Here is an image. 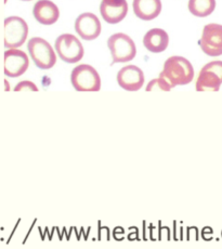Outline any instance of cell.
<instances>
[{"label": "cell", "instance_id": "obj_2", "mask_svg": "<svg viewBox=\"0 0 222 249\" xmlns=\"http://www.w3.org/2000/svg\"><path fill=\"white\" fill-rule=\"evenodd\" d=\"M28 53H30L34 63L40 70H50L56 63V54L52 46L46 39L40 37H34L27 44Z\"/></svg>", "mask_w": 222, "mask_h": 249}, {"label": "cell", "instance_id": "obj_12", "mask_svg": "<svg viewBox=\"0 0 222 249\" xmlns=\"http://www.w3.org/2000/svg\"><path fill=\"white\" fill-rule=\"evenodd\" d=\"M100 13L109 24H117L126 18L128 3L126 0H101Z\"/></svg>", "mask_w": 222, "mask_h": 249}, {"label": "cell", "instance_id": "obj_8", "mask_svg": "<svg viewBox=\"0 0 222 249\" xmlns=\"http://www.w3.org/2000/svg\"><path fill=\"white\" fill-rule=\"evenodd\" d=\"M200 46L205 54L209 56L222 55V25L209 23L203 28Z\"/></svg>", "mask_w": 222, "mask_h": 249}, {"label": "cell", "instance_id": "obj_11", "mask_svg": "<svg viewBox=\"0 0 222 249\" xmlns=\"http://www.w3.org/2000/svg\"><path fill=\"white\" fill-rule=\"evenodd\" d=\"M144 81H146V78H144L142 70L136 65L125 66L117 73V83L119 87L124 90L131 91V92L141 89Z\"/></svg>", "mask_w": 222, "mask_h": 249}, {"label": "cell", "instance_id": "obj_4", "mask_svg": "<svg viewBox=\"0 0 222 249\" xmlns=\"http://www.w3.org/2000/svg\"><path fill=\"white\" fill-rule=\"evenodd\" d=\"M71 83L80 92H94L101 89V77L98 71L88 64H80L72 71Z\"/></svg>", "mask_w": 222, "mask_h": 249}, {"label": "cell", "instance_id": "obj_13", "mask_svg": "<svg viewBox=\"0 0 222 249\" xmlns=\"http://www.w3.org/2000/svg\"><path fill=\"white\" fill-rule=\"evenodd\" d=\"M33 16L42 25H52L59 20L60 10L50 0H38L33 8Z\"/></svg>", "mask_w": 222, "mask_h": 249}, {"label": "cell", "instance_id": "obj_1", "mask_svg": "<svg viewBox=\"0 0 222 249\" xmlns=\"http://www.w3.org/2000/svg\"><path fill=\"white\" fill-rule=\"evenodd\" d=\"M159 76L165 79L171 88H175L177 86L190 84L194 78V69L185 57L175 55L168 57L165 61Z\"/></svg>", "mask_w": 222, "mask_h": 249}, {"label": "cell", "instance_id": "obj_7", "mask_svg": "<svg viewBox=\"0 0 222 249\" xmlns=\"http://www.w3.org/2000/svg\"><path fill=\"white\" fill-rule=\"evenodd\" d=\"M222 85V61H211L202 68L196 79L197 91H218Z\"/></svg>", "mask_w": 222, "mask_h": 249}, {"label": "cell", "instance_id": "obj_17", "mask_svg": "<svg viewBox=\"0 0 222 249\" xmlns=\"http://www.w3.org/2000/svg\"><path fill=\"white\" fill-rule=\"evenodd\" d=\"M172 88L171 86L167 83L161 76L158 78L152 79L147 86V91H153V90H161V91H170Z\"/></svg>", "mask_w": 222, "mask_h": 249}, {"label": "cell", "instance_id": "obj_9", "mask_svg": "<svg viewBox=\"0 0 222 249\" xmlns=\"http://www.w3.org/2000/svg\"><path fill=\"white\" fill-rule=\"evenodd\" d=\"M30 59L22 50L9 49L4 52V75L11 78L22 76L28 70Z\"/></svg>", "mask_w": 222, "mask_h": 249}, {"label": "cell", "instance_id": "obj_18", "mask_svg": "<svg viewBox=\"0 0 222 249\" xmlns=\"http://www.w3.org/2000/svg\"><path fill=\"white\" fill-rule=\"evenodd\" d=\"M14 91H23V90H30V91H38V87L30 80H23L20 81L13 89Z\"/></svg>", "mask_w": 222, "mask_h": 249}, {"label": "cell", "instance_id": "obj_6", "mask_svg": "<svg viewBox=\"0 0 222 249\" xmlns=\"http://www.w3.org/2000/svg\"><path fill=\"white\" fill-rule=\"evenodd\" d=\"M28 36L27 23L20 17H9L4 20V47L17 49L24 45Z\"/></svg>", "mask_w": 222, "mask_h": 249}, {"label": "cell", "instance_id": "obj_19", "mask_svg": "<svg viewBox=\"0 0 222 249\" xmlns=\"http://www.w3.org/2000/svg\"><path fill=\"white\" fill-rule=\"evenodd\" d=\"M21 1H32V0H21Z\"/></svg>", "mask_w": 222, "mask_h": 249}, {"label": "cell", "instance_id": "obj_15", "mask_svg": "<svg viewBox=\"0 0 222 249\" xmlns=\"http://www.w3.org/2000/svg\"><path fill=\"white\" fill-rule=\"evenodd\" d=\"M133 12L143 21H152L162 12L161 0H133Z\"/></svg>", "mask_w": 222, "mask_h": 249}, {"label": "cell", "instance_id": "obj_14", "mask_svg": "<svg viewBox=\"0 0 222 249\" xmlns=\"http://www.w3.org/2000/svg\"><path fill=\"white\" fill-rule=\"evenodd\" d=\"M143 45L149 52L161 53L169 45V36L162 28H152L143 37Z\"/></svg>", "mask_w": 222, "mask_h": 249}, {"label": "cell", "instance_id": "obj_10", "mask_svg": "<svg viewBox=\"0 0 222 249\" xmlns=\"http://www.w3.org/2000/svg\"><path fill=\"white\" fill-rule=\"evenodd\" d=\"M75 31L84 40H94L98 38L102 31L101 22L95 14L86 12L80 14L75 21Z\"/></svg>", "mask_w": 222, "mask_h": 249}, {"label": "cell", "instance_id": "obj_3", "mask_svg": "<svg viewBox=\"0 0 222 249\" xmlns=\"http://www.w3.org/2000/svg\"><path fill=\"white\" fill-rule=\"evenodd\" d=\"M108 47L112 54L113 64L130 62L137 54L136 44L124 33H116L111 36L108 40Z\"/></svg>", "mask_w": 222, "mask_h": 249}, {"label": "cell", "instance_id": "obj_5", "mask_svg": "<svg viewBox=\"0 0 222 249\" xmlns=\"http://www.w3.org/2000/svg\"><path fill=\"white\" fill-rule=\"evenodd\" d=\"M55 48L60 59L70 64L79 62L85 54L80 40L72 34H63L57 37Z\"/></svg>", "mask_w": 222, "mask_h": 249}, {"label": "cell", "instance_id": "obj_16", "mask_svg": "<svg viewBox=\"0 0 222 249\" xmlns=\"http://www.w3.org/2000/svg\"><path fill=\"white\" fill-rule=\"evenodd\" d=\"M187 8L197 18H206L215 11L216 0H189Z\"/></svg>", "mask_w": 222, "mask_h": 249}]
</instances>
